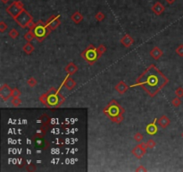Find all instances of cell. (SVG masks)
Masks as SVG:
<instances>
[{
	"instance_id": "3",
	"label": "cell",
	"mask_w": 183,
	"mask_h": 172,
	"mask_svg": "<svg viewBox=\"0 0 183 172\" xmlns=\"http://www.w3.org/2000/svg\"><path fill=\"white\" fill-rule=\"evenodd\" d=\"M13 20L23 28L28 27L30 30H33V28H34L36 25V23L32 22L33 18L30 15V14H29L25 9H23Z\"/></svg>"
},
{
	"instance_id": "38",
	"label": "cell",
	"mask_w": 183,
	"mask_h": 172,
	"mask_svg": "<svg viewBox=\"0 0 183 172\" xmlns=\"http://www.w3.org/2000/svg\"><path fill=\"white\" fill-rule=\"evenodd\" d=\"M136 171H147V169L143 167V166H139V168H138L137 169H136Z\"/></svg>"
},
{
	"instance_id": "12",
	"label": "cell",
	"mask_w": 183,
	"mask_h": 172,
	"mask_svg": "<svg viewBox=\"0 0 183 172\" xmlns=\"http://www.w3.org/2000/svg\"><path fill=\"white\" fill-rule=\"evenodd\" d=\"M62 85H64L65 87L68 89L69 91H72L74 87L76 86V83L75 81L73 80L72 77H70V75H68L66 77H65V80L64 81L63 84Z\"/></svg>"
},
{
	"instance_id": "11",
	"label": "cell",
	"mask_w": 183,
	"mask_h": 172,
	"mask_svg": "<svg viewBox=\"0 0 183 172\" xmlns=\"http://www.w3.org/2000/svg\"><path fill=\"white\" fill-rule=\"evenodd\" d=\"M156 121H157V119L155 118V119L153 121V123H150V124H148L147 125L146 132H147V135H154L158 132V127H157V125H156Z\"/></svg>"
},
{
	"instance_id": "7",
	"label": "cell",
	"mask_w": 183,
	"mask_h": 172,
	"mask_svg": "<svg viewBox=\"0 0 183 172\" xmlns=\"http://www.w3.org/2000/svg\"><path fill=\"white\" fill-rule=\"evenodd\" d=\"M23 9V4L21 1H13L9 6H7L6 13L15 19Z\"/></svg>"
},
{
	"instance_id": "2",
	"label": "cell",
	"mask_w": 183,
	"mask_h": 172,
	"mask_svg": "<svg viewBox=\"0 0 183 172\" xmlns=\"http://www.w3.org/2000/svg\"><path fill=\"white\" fill-rule=\"evenodd\" d=\"M60 89H61V87L58 90L52 87L46 92L47 93V101H46L47 107H59V106L65 101L64 97L61 94Z\"/></svg>"
},
{
	"instance_id": "21",
	"label": "cell",
	"mask_w": 183,
	"mask_h": 172,
	"mask_svg": "<svg viewBox=\"0 0 183 172\" xmlns=\"http://www.w3.org/2000/svg\"><path fill=\"white\" fill-rule=\"evenodd\" d=\"M34 38H36V36H35L34 31H33L32 30L29 31L28 32H26V33L24 34V39L28 42H30L31 41H33V39H34Z\"/></svg>"
},
{
	"instance_id": "18",
	"label": "cell",
	"mask_w": 183,
	"mask_h": 172,
	"mask_svg": "<svg viewBox=\"0 0 183 172\" xmlns=\"http://www.w3.org/2000/svg\"><path fill=\"white\" fill-rule=\"evenodd\" d=\"M171 121L166 116H162L158 119V124L162 128H166L169 125H170Z\"/></svg>"
},
{
	"instance_id": "33",
	"label": "cell",
	"mask_w": 183,
	"mask_h": 172,
	"mask_svg": "<svg viewBox=\"0 0 183 172\" xmlns=\"http://www.w3.org/2000/svg\"><path fill=\"white\" fill-rule=\"evenodd\" d=\"M155 142L153 140V139H149V140L147 142V148H149V149H152V148H154V146H155Z\"/></svg>"
},
{
	"instance_id": "25",
	"label": "cell",
	"mask_w": 183,
	"mask_h": 172,
	"mask_svg": "<svg viewBox=\"0 0 183 172\" xmlns=\"http://www.w3.org/2000/svg\"><path fill=\"white\" fill-rule=\"evenodd\" d=\"M8 35H9V37L12 38V39H16V38L19 36V32H18L17 30H15V29H12V30L9 31Z\"/></svg>"
},
{
	"instance_id": "37",
	"label": "cell",
	"mask_w": 183,
	"mask_h": 172,
	"mask_svg": "<svg viewBox=\"0 0 183 172\" xmlns=\"http://www.w3.org/2000/svg\"><path fill=\"white\" fill-rule=\"evenodd\" d=\"M22 95L21 93V91H20L17 88H15V89H13V97H20Z\"/></svg>"
},
{
	"instance_id": "31",
	"label": "cell",
	"mask_w": 183,
	"mask_h": 172,
	"mask_svg": "<svg viewBox=\"0 0 183 172\" xmlns=\"http://www.w3.org/2000/svg\"><path fill=\"white\" fill-rule=\"evenodd\" d=\"M46 101H47V93L46 92V93L42 94L41 96L39 97V101L46 106Z\"/></svg>"
},
{
	"instance_id": "15",
	"label": "cell",
	"mask_w": 183,
	"mask_h": 172,
	"mask_svg": "<svg viewBox=\"0 0 183 172\" xmlns=\"http://www.w3.org/2000/svg\"><path fill=\"white\" fill-rule=\"evenodd\" d=\"M133 42H134L133 39L130 35H125V36H123V38L121 39V43L126 48L131 47V46L133 44Z\"/></svg>"
},
{
	"instance_id": "23",
	"label": "cell",
	"mask_w": 183,
	"mask_h": 172,
	"mask_svg": "<svg viewBox=\"0 0 183 172\" xmlns=\"http://www.w3.org/2000/svg\"><path fill=\"white\" fill-rule=\"evenodd\" d=\"M111 120L113 122H114V123H116V124H120V123H121L123 121V114H121V115H119L117 117H112Z\"/></svg>"
},
{
	"instance_id": "5",
	"label": "cell",
	"mask_w": 183,
	"mask_h": 172,
	"mask_svg": "<svg viewBox=\"0 0 183 172\" xmlns=\"http://www.w3.org/2000/svg\"><path fill=\"white\" fill-rule=\"evenodd\" d=\"M34 31L36 39H38V41H42L43 39H45V38L50 33V30L46 27V23H44L41 20H39L38 23H36L35 27L33 28L32 30Z\"/></svg>"
},
{
	"instance_id": "4",
	"label": "cell",
	"mask_w": 183,
	"mask_h": 172,
	"mask_svg": "<svg viewBox=\"0 0 183 172\" xmlns=\"http://www.w3.org/2000/svg\"><path fill=\"white\" fill-rule=\"evenodd\" d=\"M123 112H124L123 108H121L119 103L114 100L111 101L107 107L104 109V113L110 118L117 117L121 114H123Z\"/></svg>"
},
{
	"instance_id": "41",
	"label": "cell",
	"mask_w": 183,
	"mask_h": 172,
	"mask_svg": "<svg viewBox=\"0 0 183 172\" xmlns=\"http://www.w3.org/2000/svg\"><path fill=\"white\" fill-rule=\"evenodd\" d=\"M181 136H182V138H183V133L181 134Z\"/></svg>"
},
{
	"instance_id": "16",
	"label": "cell",
	"mask_w": 183,
	"mask_h": 172,
	"mask_svg": "<svg viewBox=\"0 0 183 172\" xmlns=\"http://www.w3.org/2000/svg\"><path fill=\"white\" fill-rule=\"evenodd\" d=\"M78 71V67H76V65L74 63H69L67 65V67H65V72L68 74L69 75H72Z\"/></svg>"
},
{
	"instance_id": "17",
	"label": "cell",
	"mask_w": 183,
	"mask_h": 172,
	"mask_svg": "<svg viewBox=\"0 0 183 172\" xmlns=\"http://www.w3.org/2000/svg\"><path fill=\"white\" fill-rule=\"evenodd\" d=\"M150 55H151V57L154 59V60H158V59H159V58L162 57V49H159L158 47H154V48L151 50Z\"/></svg>"
},
{
	"instance_id": "34",
	"label": "cell",
	"mask_w": 183,
	"mask_h": 172,
	"mask_svg": "<svg viewBox=\"0 0 183 172\" xmlns=\"http://www.w3.org/2000/svg\"><path fill=\"white\" fill-rule=\"evenodd\" d=\"M6 30H7V25L5 24V22L1 21L0 22V32H5Z\"/></svg>"
},
{
	"instance_id": "36",
	"label": "cell",
	"mask_w": 183,
	"mask_h": 172,
	"mask_svg": "<svg viewBox=\"0 0 183 172\" xmlns=\"http://www.w3.org/2000/svg\"><path fill=\"white\" fill-rule=\"evenodd\" d=\"M143 135H142L140 133H137L136 135H134V139H135V141L136 142H141L142 140H143Z\"/></svg>"
},
{
	"instance_id": "29",
	"label": "cell",
	"mask_w": 183,
	"mask_h": 172,
	"mask_svg": "<svg viewBox=\"0 0 183 172\" xmlns=\"http://www.w3.org/2000/svg\"><path fill=\"white\" fill-rule=\"evenodd\" d=\"M105 18V15L104 13H102V12H98L97 14L96 15V19L97 20L98 22H102Z\"/></svg>"
},
{
	"instance_id": "39",
	"label": "cell",
	"mask_w": 183,
	"mask_h": 172,
	"mask_svg": "<svg viewBox=\"0 0 183 172\" xmlns=\"http://www.w3.org/2000/svg\"><path fill=\"white\" fill-rule=\"evenodd\" d=\"M165 1H166L169 5H172V4H173V3L176 1V0H165Z\"/></svg>"
},
{
	"instance_id": "35",
	"label": "cell",
	"mask_w": 183,
	"mask_h": 172,
	"mask_svg": "<svg viewBox=\"0 0 183 172\" xmlns=\"http://www.w3.org/2000/svg\"><path fill=\"white\" fill-rule=\"evenodd\" d=\"M176 53H177L180 57H183V44L180 45L177 48V49H176Z\"/></svg>"
},
{
	"instance_id": "24",
	"label": "cell",
	"mask_w": 183,
	"mask_h": 172,
	"mask_svg": "<svg viewBox=\"0 0 183 172\" xmlns=\"http://www.w3.org/2000/svg\"><path fill=\"white\" fill-rule=\"evenodd\" d=\"M27 83H28V85L30 86V87L33 88L37 85V80L34 77H30L28 79V81H27Z\"/></svg>"
},
{
	"instance_id": "20",
	"label": "cell",
	"mask_w": 183,
	"mask_h": 172,
	"mask_svg": "<svg viewBox=\"0 0 183 172\" xmlns=\"http://www.w3.org/2000/svg\"><path fill=\"white\" fill-rule=\"evenodd\" d=\"M23 50L26 53V54L30 55L33 51H34V46H33L32 44H30V42H28L23 47Z\"/></svg>"
},
{
	"instance_id": "30",
	"label": "cell",
	"mask_w": 183,
	"mask_h": 172,
	"mask_svg": "<svg viewBox=\"0 0 183 172\" xmlns=\"http://www.w3.org/2000/svg\"><path fill=\"white\" fill-rule=\"evenodd\" d=\"M175 94H176V97L182 98L183 97V88L182 87H179V88L176 89Z\"/></svg>"
},
{
	"instance_id": "40",
	"label": "cell",
	"mask_w": 183,
	"mask_h": 172,
	"mask_svg": "<svg viewBox=\"0 0 183 172\" xmlns=\"http://www.w3.org/2000/svg\"><path fill=\"white\" fill-rule=\"evenodd\" d=\"M9 1H10V0H1V2H2L3 4H7Z\"/></svg>"
},
{
	"instance_id": "8",
	"label": "cell",
	"mask_w": 183,
	"mask_h": 172,
	"mask_svg": "<svg viewBox=\"0 0 183 172\" xmlns=\"http://www.w3.org/2000/svg\"><path fill=\"white\" fill-rule=\"evenodd\" d=\"M147 148V143H140L139 144H138L137 146L131 151V153L137 159H141L146 154Z\"/></svg>"
},
{
	"instance_id": "13",
	"label": "cell",
	"mask_w": 183,
	"mask_h": 172,
	"mask_svg": "<svg viewBox=\"0 0 183 172\" xmlns=\"http://www.w3.org/2000/svg\"><path fill=\"white\" fill-rule=\"evenodd\" d=\"M152 11L154 13L155 15H160L164 12V6L162 5L160 2H156L152 6Z\"/></svg>"
},
{
	"instance_id": "22",
	"label": "cell",
	"mask_w": 183,
	"mask_h": 172,
	"mask_svg": "<svg viewBox=\"0 0 183 172\" xmlns=\"http://www.w3.org/2000/svg\"><path fill=\"white\" fill-rule=\"evenodd\" d=\"M45 141L42 137H35V145L37 147H43Z\"/></svg>"
},
{
	"instance_id": "26",
	"label": "cell",
	"mask_w": 183,
	"mask_h": 172,
	"mask_svg": "<svg viewBox=\"0 0 183 172\" xmlns=\"http://www.w3.org/2000/svg\"><path fill=\"white\" fill-rule=\"evenodd\" d=\"M97 53H98L99 57H102L104 53L106 51V49H105V47L104 45H100L98 48H97Z\"/></svg>"
},
{
	"instance_id": "1",
	"label": "cell",
	"mask_w": 183,
	"mask_h": 172,
	"mask_svg": "<svg viewBox=\"0 0 183 172\" xmlns=\"http://www.w3.org/2000/svg\"><path fill=\"white\" fill-rule=\"evenodd\" d=\"M168 78L161 73L154 65H151L138 78L137 82L130 87L141 86L149 96L154 97L168 83Z\"/></svg>"
},
{
	"instance_id": "6",
	"label": "cell",
	"mask_w": 183,
	"mask_h": 172,
	"mask_svg": "<svg viewBox=\"0 0 183 172\" xmlns=\"http://www.w3.org/2000/svg\"><path fill=\"white\" fill-rule=\"evenodd\" d=\"M81 57H82L90 65H93L99 57L97 48H95L92 44H90L89 47L81 53Z\"/></svg>"
},
{
	"instance_id": "28",
	"label": "cell",
	"mask_w": 183,
	"mask_h": 172,
	"mask_svg": "<svg viewBox=\"0 0 183 172\" xmlns=\"http://www.w3.org/2000/svg\"><path fill=\"white\" fill-rule=\"evenodd\" d=\"M172 105L174 106V107H179V106L181 104V101H180V98H179V97H176V98H174L173 100H172Z\"/></svg>"
},
{
	"instance_id": "19",
	"label": "cell",
	"mask_w": 183,
	"mask_h": 172,
	"mask_svg": "<svg viewBox=\"0 0 183 172\" xmlns=\"http://www.w3.org/2000/svg\"><path fill=\"white\" fill-rule=\"evenodd\" d=\"M71 20L75 23H80V22H82L83 20V15L80 14V12H75L74 14L71 16Z\"/></svg>"
},
{
	"instance_id": "10",
	"label": "cell",
	"mask_w": 183,
	"mask_h": 172,
	"mask_svg": "<svg viewBox=\"0 0 183 172\" xmlns=\"http://www.w3.org/2000/svg\"><path fill=\"white\" fill-rule=\"evenodd\" d=\"M13 96V89L10 88V86L7 84H4L1 89H0V97H1L5 101L9 100L10 97Z\"/></svg>"
},
{
	"instance_id": "9",
	"label": "cell",
	"mask_w": 183,
	"mask_h": 172,
	"mask_svg": "<svg viewBox=\"0 0 183 172\" xmlns=\"http://www.w3.org/2000/svg\"><path fill=\"white\" fill-rule=\"evenodd\" d=\"M61 24V20H60V15H52L47 21L46 22V27L48 28L50 31L56 30L58 26Z\"/></svg>"
},
{
	"instance_id": "27",
	"label": "cell",
	"mask_w": 183,
	"mask_h": 172,
	"mask_svg": "<svg viewBox=\"0 0 183 172\" xmlns=\"http://www.w3.org/2000/svg\"><path fill=\"white\" fill-rule=\"evenodd\" d=\"M21 102H22V101L20 100L18 97H13L12 99V104L15 106V107H18V106H20Z\"/></svg>"
},
{
	"instance_id": "14",
	"label": "cell",
	"mask_w": 183,
	"mask_h": 172,
	"mask_svg": "<svg viewBox=\"0 0 183 172\" xmlns=\"http://www.w3.org/2000/svg\"><path fill=\"white\" fill-rule=\"evenodd\" d=\"M128 88H129V86H128L123 81L119 82V83L116 84V86H115V90H116L120 94L125 93L126 91L128 90Z\"/></svg>"
},
{
	"instance_id": "32",
	"label": "cell",
	"mask_w": 183,
	"mask_h": 172,
	"mask_svg": "<svg viewBox=\"0 0 183 172\" xmlns=\"http://www.w3.org/2000/svg\"><path fill=\"white\" fill-rule=\"evenodd\" d=\"M40 119L42 120V124H43L44 125H47V124L49 123V117H47L46 114L42 115V116H41V117H40Z\"/></svg>"
}]
</instances>
